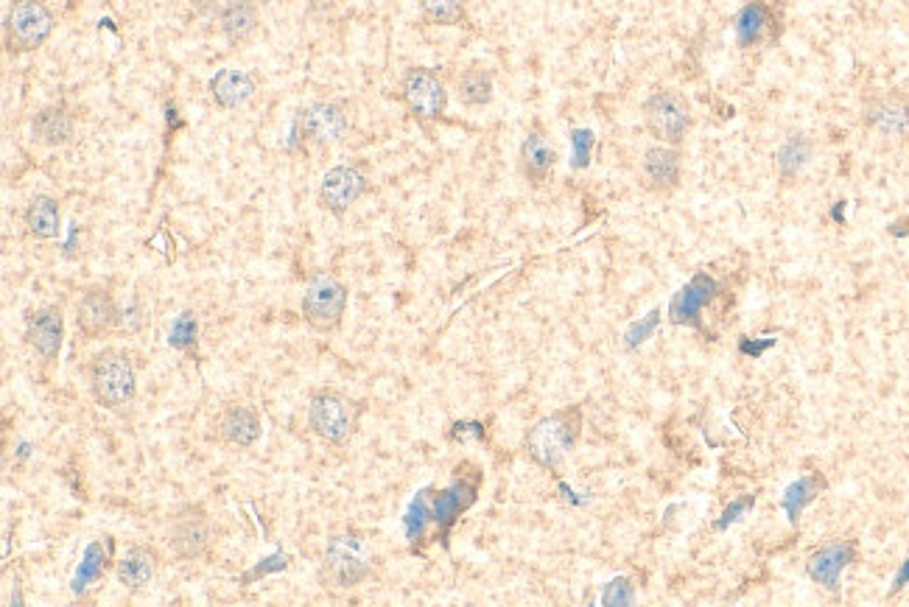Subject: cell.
Wrapping results in <instances>:
<instances>
[{
  "label": "cell",
  "instance_id": "1",
  "mask_svg": "<svg viewBox=\"0 0 909 607\" xmlns=\"http://www.w3.org/2000/svg\"><path fill=\"white\" fill-rule=\"evenodd\" d=\"M364 417V403L350 397L336 386H320L308 395L306 420L317 439L325 445L342 448L355 437Z\"/></svg>",
  "mask_w": 909,
  "mask_h": 607
},
{
  "label": "cell",
  "instance_id": "2",
  "mask_svg": "<svg viewBox=\"0 0 909 607\" xmlns=\"http://www.w3.org/2000/svg\"><path fill=\"white\" fill-rule=\"evenodd\" d=\"M93 401L107 412L129 409L138 397V368L121 348H104L87 364Z\"/></svg>",
  "mask_w": 909,
  "mask_h": 607
},
{
  "label": "cell",
  "instance_id": "3",
  "mask_svg": "<svg viewBox=\"0 0 909 607\" xmlns=\"http://www.w3.org/2000/svg\"><path fill=\"white\" fill-rule=\"evenodd\" d=\"M375 549L367 532L342 530L331 535L322 552V577L331 583V588L350 590L359 588L373 577Z\"/></svg>",
  "mask_w": 909,
  "mask_h": 607
},
{
  "label": "cell",
  "instance_id": "4",
  "mask_svg": "<svg viewBox=\"0 0 909 607\" xmlns=\"http://www.w3.org/2000/svg\"><path fill=\"white\" fill-rule=\"evenodd\" d=\"M579 434H582V409L566 406V409L541 417L526 432L524 448L532 462L546 470H557L566 462L568 454L577 448Z\"/></svg>",
  "mask_w": 909,
  "mask_h": 607
},
{
  "label": "cell",
  "instance_id": "5",
  "mask_svg": "<svg viewBox=\"0 0 909 607\" xmlns=\"http://www.w3.org/2000/svg\"><path fill=\"white\" fill-rule=\"evenodd\" d=\"M347 302V286L333 271H313L306 283V291H302L300 313L311 331L333 333L342 328Z\"/></svg>",
  "mask_w": 909,
  "mask_h": 607
},
{
  "label": "cell",
  "instance_id": "6",
  "mask_svg": "<svg viewBox=\"0 0 909 607\" xmlns=\"http://www.w3.org/2000/svg\"><path fill=\"white\" fill-rule=\"evenodd\" d=\"M213 537H216V526H213L211 512L202 504H182L171 512L169 526H165V543L177 560L193 563V560L207 557Z\"/></svg>",
  "mask_w": 909,
  "mask_h": 607
},
{
  "label": "cell",
  "instance_id": "7",
  "mask_svg": "<svg viewBox=\"0 0 909 607\" xmlns=\"http://www.w3.org/2000/svg\"><path fill=\"white\" fill-rule=\"evenodd\" d=\"M641 113H644L646 129L657 143L681 146L694 127L692 104L683 93L672 90V87H661V90L650 93L646 102L641 104Z\"/></svg>",
  "mask_w": 909,
  "mask_h": 607
},
{
  "label": "cell",
  "instance_id": "8",
  "mask_svg": "<svg viewBox=\"0 0 909 607\" xmlns=\"http://www.w3.org/2000/svg\"><path fill=\"white\" fill-rule=\"evenodd\" d=\"M56 18L43 0H12L7 18V51L9 54H31L43 49L54 34Z\"/></svg>",
  "mask_w": 909,
  "mask_h": 607
},
{
  "label": "cell",
  "instance_id": "9",
  "mask_svg": "<svg viewBox=\"0 0 909 607\" xmlns=\"http://www.w3.org/2000/svg\"><path fill=\"white\" fill-rule=\"evenodd\" d=\"M400 102L420 124L440 120L448 109V90L434 67H409L400 78Z\"/></svg>",
  "mask_w": 909,
  "mask_h": 607
},
{
  "label": "cell",
  "instance_id": "10",
  "mask_svg": "<svg viewBox=\"0 0 909 607\" xmlns=\"http://www.w3.org/2000/svg\"><path fill=\"white\" fill-rule=\"evenodd\" d=\"M350 115L342 102L333 98H320L300 109L297 115V140L306 146H333L347 135Z\"/></svg>",
  "mask_w": 909,
  "mask_h": 607
},
{
  "label": "cell",
  "instance_id": "11",
  "mask_svg": "<svg viewBox=\"0 0 909 607\" xmlns=\"http://www.w3.org/2000/svg\"><path fill=\"white\" fill-rule=\"evenodd\" d=\"M367 188H370L367 166H364L362 160H355V163L333 166V169L322 177L317 199H320L322 211H328L331 216L342 219L344 213H347L350 207H353L355 202L364 196V193H367Z\"/></svg>",
  "mask_w": 909,
  "mask_h": 607
},
{
  "label": "cell",
  "instance_id": "12",
  "mask_svg": "<svg viewBox=\"0 0 909 607\" xmlns=\"http://www.w3.org/2000/svg\"><path fill=\"white\" fill-rule=\"evenodd\" d=\"M862 127L876 138L909 140V93H876L862 107Z\"/></svg>",
  "mask_w": 909,
  "mask_h": 607
},
{
  "label": "cell",
  "instance_id": "13",
  "mask_svg": "<svg viewBox=\"0 0 909 607\" xmlns=\"http://www.w3.org/2000/svg\"><path fill=\"white\" fill-rule=\"evenodd\" d=\"M118 322H121V311H118L113 289L104 286V283L87 286V289L82 291V297H78L76 306L78 333H82L87 342H96V339L109 337V333L118 328Z\"/></svg>",
  "mask_w": 909,
  "mask_h": 607
},
{
  "label": "cell",
  "instance_id": "14",
  "mask_svg": "<svg viewBox=\"0 0 909 607\" xmlns=\"http://www.w3.org/2000/svg\"><path fill=\"white\" fill-rule=\"evenodd\" d=\"M23 339L34 350V355H40L45 364H54L62 353V342H65V313H62V306L49 302V306L31 308L25 313Z\"/></svg>",
  "mask_w": 909,
  "mask_h": 607
},
{
  "label": "cell",
  "instance_id": "15",
  "mask_svg": "<svg viewBox=\"0 0 909 607\" xmlns=\"http://www.w3.org/2000/svg\"><path fill=\"white\" fill-rule=\"evenodd\" d=\"M639 180L650 193H675L683 182L681 146H650L641 155Z\"/></svg>",
  "mask_w": 909,
  "mask_h": 607
},
{
  "label": "cell",
  "instance_id": "16",
  "mask_svg": "<svg viewBox=\"0 0 909 607\" xmlns=\"http://www.w3.org/2000/svg\"><path fill=\"white\" fill-rule=\"evenodd\" d=\"M216 439L229 451H249L260 439V415L247 403H227L216 415Z\"/></svg>",
  "mask_w": 909,
  "mask_h": 607
},
{
  "label": "cell",
  "instance_id": "17",
  "mask_svg": "<svg viewBox=\"0 0 909 607\" xmlns=\"http://www.w3.org/2000/svg\"><path fill=\"white\" fill-rule=\"evenodd\" d=\"M856 560V546L851 541H832L820 546L817 552L809 557L806 563V574L812 577V583H817L820 588L832 590L837 594L840 583H843V572Z\"/></svg>",
  "mask_w": 909,
  "mask_h": 607
},
{
  "label": "cell",
  "instance_id": "18",
  "mask_svg": "<svg viewBox=\"0 0 909 607\" xmlns=\"http://www.w3.org/2000/svg\"><path fill=\"white\" fill-rule=\"evenodd\" d=\"M518 160H521V174L526 177V182H530L532 188L546 185L548 177L555 174L557 149H555V143H552V138L543 132V127H532L530 132H526L524 143H521V151H518Z\"/></svg>",
  "mask_w": 909,
  "mask_h": 607
},
{
  "label": "cell",
  "instance_id": "19",
  "mask_svg": "<svg viewBox=\"0 0 909 607\" xmlns=\"http://www.w3.org/2000/svg\"><path fill=\"white\" fill-rule=\"evenodd\" d=\"M157 568H160V552L149 543H132L124 549L121 557L115 560V579L124 590L138 594L154 579Z\"/></svg>",
  "mask_w": 909,
  "mask_h": 607
},
{
  "label": "cell",
  "instance_id": "20",
  "mask_svg": "<svg viewBox=\"0 0 909 607\" xmlns=\"http://www.w3.org/2000/svg\"><path fill=\"white\" fill-rule=\"evenodd\" d=\"M717 291H719V286L710 280L708 275H697L692 283H688V286H683V289L675 295L672 308H669V319H672L675 326H686V328H694V331H699V313H703L705 308L714 302Z\"/></svg>",
  "mask_w": 909,
  "mask_h": 607
},
{
  "label": "cell",
  "instance_id": "21",
  "mask_svg": "<svg viewBox=\"0 0 909 607\" xmlns=\"http://www.w3.org/2000/svg\"><path fill=\"white\" fill-rule=\"evenodd\" d=\"M255 82L253 73L247 71H235V67H224V71H216L207 82V93H211L213 104L218 109H238L255 96Z\"/></svg>",
  "mask_w": 909,
  "mask_h": 607
},
{
  "label": "cell",
  "instance_id": "22",
  "mask_svg": "<svg viewBox=\"0 0 909 607\" xmlns=\"http://www.w3.org/2000/svg\"><path fill=\"white\" fill-rule=\"evenodd\" d=\"M31 129H34V138L40 143L60 149V146L73 143V138H76V115L65 104H49V107L36 109Z\"/></svg>",
  "mask_w": 909,
  "mask_h": 607
},
{
  "label": "cell",
  "instance_id": "23",
  "mask_svg": "<svg viewBox=\"0 0 909 607\" xmlns=\"http://www.w3.org/2000/svg\"><path fill=\"white\" fill-rule=\"evenodd\" d=\"M260 25V12L255 0H227L218 12V29L233 45L249 43Z\"/></svg>",
  "mask_w": 909,
  "mask_h": 607
},
{
  "label": "cell",
  "instance_id": "24",
  "mask_svg": "<svg viewBox=\"0 0 909 607\" xmlns=\"http://www.w3.org/2000/svg\"><path fill=\"white\" fill-rule=\"evenodd\" d=\"M25 233L36 241H51L60 235L62 230V207L54 196L49 193H36L29 199V205L23 211Z\"/></svg>",
  "mask_w": 909,
  "mask_h": 607
},
{
  "label": "cell",
  "instance_id": "25",
  "mask_svg": "<svg viewBox=\"0 0 909 607\" xmlns=\"http://www.w3.org/2000/svg\"><path fill=\"white\" fill-rule=\"evenodd\" d=\"M772 25H776V20H772V12L764 0H750L736 14V43L745 51L759 49Z\"/></svg>",
  "mask_w": 909,
  "mask_h": 607
},
{
  "label": "cell",
  "instance_id": "26",
  "mask_svg": "<svg viewBox=\"0 0 909 607\" xmlns=\"http://www.w3.org/2000/svg\"><path fill=\"white\" fill-rule=\"evenodd\" d=\"M493 71L484 65H470L457 76V96L464 107H488L493 102Z\"/></svg>",
  "mask_w": 909,
  "mask_h": 607
},
{
  "label": "cell",
  "instance_id": "27",
  "mask_svg": "<svg viewBox=\"0 0 909 607\" xmlns=\"http://www.w3.org/2000/svg\"><path fill=\"white\" fill-rule=\"evenodd\" d=\"M812 151H814V143L806 132L789 135L776 155L778 177H781L783 182L795 180V177L806 169L809 160H812Z\"/></svg>",
  "mask_w": 909,
  "mask_h": 607
},
{
  "label": "cell",
  "instance_id": "28",
  "mask_svg": "<svg viewBox=\"0 0 909 607\" xmlns=\"http://www.w3.org/2000/svg\"><path fill=\"white\" fill-rule=\"evenodd\" d=\"M823 490H825V479L820 473H806V476H801V479L792 481V484L783 490V499H781V507H783V512H787L789 523L801 521L803 510H806V507L812 504V501L817 499Z\"/></svg>",
  "mask_w": 909,
  "mask_h": 607
},
{
  "label": "cell",
  "instance_id": "29",
  "mask_svg": "<svg viewBox=\"0 0 909 607\" xmlns=\"http://www.w3.org/2000/svg\"><path fill=\"white\" fill-rule=\"evenodd\" d=\"M420 12L431 25H459L468 18L464 0H420Z\"/></svg>",
  "mask_w": 909,
  "mask_h": 607
},
{
  "label": "cell",
  "instance_id": "30",
  "mask_svg": "<svg viewBox=\"0 0 909 607\" xmlns=\"http://www.w3.org/2000/svg\"><path fill=\"white\" fill-rule=\"evenodd\" d=\"M632 601H635V588H632V583L627 577H616L605 585L602 605L624 607V605H632Z\"/></svg>",
  "mask_w": 909,
  "mask_h": 607
},
{
  "label": "cell",
  "instance_id": "31",
  "mask_svg": "<svg viewBox=\"0 0 909 607\" xmlns=\"http://www.w3.org/2000/svg\"><path fill=\"white\" fill-rule=\"evenodd\" d=\"M750 510H753V496H739V499H734L728 507H725L723 515H719V521L714 523V530L725 532L728 526L739 523L741 518H745Z\"/></svg>",
  "mask_w": 909,
  "mask_h": 607
},
{
  "label": "cell",
  "instance_id": "32",
  "mask_svg": "<svg viewBox=\"0 0 909 607\" xmlns=\"http://www.w3.org/2000/svg\"><path fill=\"white\" fill-rule=\"evenodd\" d=\"M655 326H657V311H652L650 319H644V322H639V326L630 328V333H627V344H630V348L641 344L646 337H650L652 331H655Z\"/></svg>",
  "mask_w": 909,
  "mask_h": 607
},
{
  "label": "cell",
  "instance_id": "33",
  "mask_svg": "<svg viewBox=\"0 0 909 607\" xmlns=\"http://www.w3.org/2000/svg\"><path fill=\"white\" fill-rule=\"evenodd\" d=\"M772 344H776V339H764V342H750V339H741L739 350L745 355H750V359H759V355L764 353V350H770Z\"/></svg>",
  "mask_w": 909,
  "mask_h": 607
},
{
  "label": "cell",
  "instance_id": "34",
  "mask_svg": "<svg viewBox=\"0 0 909 607\" xmlns=\"http://www.w3.org/2000/svg\"><path fill=\"white\" fill-rule=\"evenodd\" d=\"M909 585V557L903 560L901 563V568H898V574H896V579H892V585H890V596H896L898 590H903Z\"/></svg>",
  "mask_w": 909,
  "mask_h": 607
},
{
  "label": "cell",
  "instance_id": "35",
  "mask_svg": "<svg viewBox=\"0 0 909 607\" xmlns=\"http://www.w3.org/2000/svg\"><path fill=\"white\" fill-rule=\"evenodd\" d=\"M574 140H577V166H585V157H588V132H577Z\"/></svg>",
  "mask_w": 909,
  "mask_h": 607
},
{
  "label": "cell",
  "instance_id": "36",
  "mask_svg": "<svg viewBox=\"0 0 909 607\" xmlns=\"http://www.w3.org/2000/svg\"><path fill=\"white\" fill-rule=\"evenodd\" d=\"M901 3H903V7H907V9H909V0H901Z\"/></svg>",
  "mask_w": 909,
  "mask_h": 607
}]
</instances>
